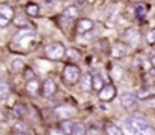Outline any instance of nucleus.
<instances>
[{"instance_id":"nucleus-1","label":"nucleus","mask_w":155,"mask_h":135,"mask_svg":"<svg viewBox=\"0 0 155 135\" xmlns=\"http://www.w3.org/2000/svg\"><path fill=\"white\" fill-rule=\"evenodd\" d=\"M124 129L130 135H155V131L151 128V125L137 116H130L124 119Z\"/></svg>"},{"instance_id":"nucleus-2","label":"nucleus","mask_w":155,"mask_h":135,"mask_svg":"<svg viewBox=\"0 0 155 135\" xmlns=\"http://www.w3.org/2000/svg\"><path fill=\"white\" fill-rule=\"evenodd\" d=\"M80 77H81V71L77 65H72V63L65 65L63 72H62V78L66 84H69V86L77 84L80 81Z\"/></svg>"},{"instance_id":"nucleus-3","label":"nucleus","mask_w":155,"mask_h":135,"mask_svg":"<svg viewBox=\"0 0 155 135\" xmlns=\"http://www.w3.org/2000/svg\"><path fill=\"white\" fill-rule=\"evenodd\" d=\"M45 54L51 60H62L66 54V48L60 42H53V44L45 47Z\"/></svg>"},{"instance_id":"nucleus-4","label":"nucleus","mask_w":155,"mask_h":135,"mask_svg":"<svg viewBox=\"0 0 155 135\" xmlns=\"http://www.w3.org/2000/svg\"><path fill=\"white\" fill-rule=\"evenodd\" d=\"M116 96V87L113 84H104V87L98 92V98L101 102H110Z\"/></svg>"},{"instance_id":"nucleus-5","label":"nucleus","mask_w":155,"mask_h":135,"mask_svg":"<svg viewBox=\"0 0 155 135\" xmlns=\"http://www.w3.org/2000/svg\"><path fill=\"white\" fill-rule=\"evenodd\" d=\"M41 90H42V95L45 98H50V96H53L56 93L57 86H56V83H54L53 78H45L44 83H42V86H41Z\"/></svg>"},{"instance_id":"nucleus-6","label":"nucleus","mask_w":155,"mask_h":135,"mask_svg":"<svg viewBox=\"0 0 155 135\" xmlns=\"http://www.w3.org/2000/svg\"><path fill=\"white\" fill-rule=\"evenodd\" d=\"M136 102H137V96L134 95V93H122L120 95V105L124 107V108H127V110H131L134 105H136Z\"/></svg>"},{"instance_id":"nucleus-7","label":"nucleus","mask_w":155,"mask_h":135,"mask_svg":"<svg viewBox=\"0 0 155 135\" xmlns=\"http://www.w3.org/2000/svg\"><path fill=\"white\" fill-rule=\"evenodd\" d=\"M94 29V21L89 20V18H81L77 21V26H75V30L77 33H87Z\"/></svg>"},{"instance_id":"nucleus-8","label":"nucleus","mask_w":155,"mask_h":135,"mask_svg":"<svg viewBox=\"0 0 155 135\" xmlns=\"http://www.w3.org/2000/svg\"><path fill=\"white\" fill-rule=\"evenodd\" d=\"M139 32L136 30V29H127L124 33H122V39L125 41V42H128V44H131V45H134V44H137L139 42Z\"/></svg>"},{"instance_id":"nucleus-9","label":"nucleus","mask_w":155,"mask_h":135,"mask_svg":"<svg viewBox=\"0 0 155 135\" xmlns=\"http://www.w3.org/2000/svg\"><path fill=\"white\" fill-rule=\"evenodd\" d=\"M92 80H94V75H91V74H83L81 77H80V89L83 90V92H91V90H94V86H92Z\"/></svg>"},{"instance_id":"nucleus-10","label":"nucleus","mask_w":155,"mask_h":135,"mask_svg":"<svg viewBox=\"0 0 155 135\" xmlns=\"http://www.w3.org/2000/svg\"><path fill=\"white\" fill-rule=\"evenodd\" d=\"M125 53H127V48H125V45H122L120 42L114 44L111 47V50H110V56L113 59H120V57L125 56Z\"/></svg>"},{"instance_id":"nucleus-11","label":"nucleus","mask_w":155,"mask_h":135,"mask_svg":"<svg viewBox=\"0 0 155 135\" xmlns=\"http://www.w3.org/2000/svg\"><path fill=\"white\" fill-rule=\"evenodd\" d=\"M0 15H2L3 18H6V20L12 21V20L15 18L14 8H12V6H9V5H6V3H2V5H0Z\"/></svg>"},{"instance_id":"nucleus-12","label":"nucleus","mask_w":155,"mask_h":135,"mask_svg":"<svg viewBox=\"0 0 155 135\" xmlns=\"http://www.w3.org/2000/svg\"><path fill=\"white\" fill-rule=\"evenodd\" d=\"M41 86H42V84H39L38 80H30V81L26 83V92L30 93V95H38Z\"/></svg>"},{"instance_id":"nucleus-13","label":"nucleus","mask_w":155,"mask_h":135,"mask_svg":"<svg viewBox=\"0 0 155 135\" xmlns=\"http://www.w3.org/2000/svg\"><path fill=\"white\" fill-rule=\"evenodd\" d=\"M14 24L20 29H27V27H32V24L29 23V20L26 18V15H15L14 18Z\"/></svg>"},{"instance_id":"nucleus-14","label":"nucleus","mask_w":155,"mask_h":135,"mask_svg":"<svg viewBox=\"0 0 155 135\" xmlns=\"http://www.w3.org/2000/svg\"><path fill=\"white\" fill-rule=\"evenodd\" d=\"M24 68H26V65H24V60L21 57H15L11 60V69L14 72H21V71H24Z\"/></svg>"},{"instance_id":"nucleus-15","label":"nucleus","mask_w":155,"mask_h":135,"mask_svg":"<svg viewBox=\"0 0 155 135\" xmlns=\"http://www.w3.org/2000/svg\"><path fill=\"white\" fill-rule=\"evenodd\" d=\"M24 114H26V105H23V104H15V105L12 107V116H14L15 119H23Z\"/></svg>"},{"instance_id":"nucleus-16","label":"nucleus","mask_w":155,"mask_h":135,"mask_svg":"<svg viewBox=\"0 0 155 135\" xmlns=\"http://www.w3.org/2000/svg\"><path fill=\"white\" fill-rule=\"evenodd\" d=\"M105 135H124V131L114 123H107L105 125Z\"/></svg>"},{"instance_id":"nucleus-17","label":"nucleus","mask_w":155,"mask_h":135,"mask_svg":"<svg viewBox=\"0 0 155 135\" xmlns=\"http://www.w3.org/2000/svg\"><path fill=\"white\" fill-rule=\"evenodd\" d=\"M59 128L62 129V132H63L65 135H71V132H72V128H74V122H71L69 119L62 120V122H60V125H59Z\"/></svg>"},{"instance_id":"nucleus-18","label":"nucleus","mask_w":155,"mask_h":135,"mask_svg":"<svg viewBox=\"0 0 155 135\" xmlns=\"http://www.w3.org/2000/svg\"><path fill=\"white\" fill-rule=\"evenodd\" d=\"M63 17L65 18H69V20H75L78 17V9L75 6H68L65 11H63Z\"/></svg>"},{"instance_id":"nucleus-19","label":"nucleus","mask_w":155,"mask_h":135,"mask_svg":"<svg viewBox=\"0 0 155 135\" xmlns=\"http://www.w3.org/2000/svg\"><path fill=\"white\" fill-rule=\"evenodd\" d=\"M134 12H136V17H137V18H143V17L146 15V12H148V5L139 3V5L134 8Z\"/></svg>"},{"instance_id":"nucleus-20","label":"nucleus","mask_w":155,"mask_h":135,"mask_svg":"<svg viewBox=\"0 0 155 135\" xmlns=\"http://www.w3.org/2000/svg\"><path fill=\"white\" fill-rule=\"evenodd\" d=\"M26 14H27L29 17H38V15H39V8H38V5L29 3V5L26 6Z\"/></svg>"},{"instance_id":"nucleus-21","label":"nucleus","mask_w":155,"mask_h":135,"mask_svg":"<svg viewBox=\"0 0 155 135\" xmlns=\"http://www.w3.org/2000/svg\"><path fill=\"white\" fill-rule=\"evenodd\" d=\"M71 135H86V128H84V125L80 123V122H74V128H72Z\"/></svg>"},{"instance_id":"nucleus-22","label":"nucleus","mask_w":155,"mask_h":135,"mask_svg":"<svg viewBox=\"0 0 155 135\" xmlns=\"http://www.w3.org/2000/svg\"><path fill=\"white\" fill-rule=\"evenodd\" d=\"M11 93V87L6 84V83H2L0 84V101H5Z\"/></svg>"},{"instance_id":"nucleus-23","label":"nucleus","mask_w":155,"mask_h":135,"mask_svg":"<svg viewBox=\"0 0 155 135\" xmlns=\"http://www.w3.org/2000/svg\"><path fill=\"white\" fill-rule=\"evenodd\" d=\"M92 86H94V90L100 92V90L104 87V81L100 75H94V80H92Z\"/></svg>"},{"instance_id":"nucleus-24","label":"nucleus","mask_w":155,"mask_h":135,"mask_svg":"<svg viewBox=\"0 0 155 135\" xmlns=\"http://www.w3.org/2000/svg\"><path fill=\"white\" fill-rule=\"evenodd\" d=\"M66 56H68L71 60H78V59H80V53H78V50H75V48L66 50Z\"/></svg>"},{"instance_id":"nucleus-25","label":"nucleus","mask_w":155,"mask_h":135,"mask_svg":"<svg viewBox=\"0 0 155 135\" xmlns=\"http://www.w3.org/2000/svg\"><path fill=\"white\" fill-rule=\"evenodd\" d=\"M155 90H149V89H145V90H139L137 92V98L139 99H145V98H148V96H151V95H154Z\"/></svg>"},{"instance_id":"nucleus-26","label":"nucleus","mask_w":155,"mask_h":135,"mask_svg":"<svg viewBox=\"0 0 155 135\" xmlns=\"http://www.w3.org/2000/svg\"><path fill=\"white\" fill-rule=\"evenodd\" d=\"M24 78L27 80V81H30V80H35V72L30 69V68H24Z\"/></svg>"},{"instance_id":"nucleus-27","label":"nucleus","mask_w":155,"mask_h":135,"mask_svg":"<svg viewBox=\"0 0 155 135\" xmlns=\"http://www.w3.org/2000/svg\"><path fill=\"white\" fill-rule=\"evenodd\" d=\"M146 41H148V44H155V29L152 30H149L148 32V35H146Z\"/></svg>"},{"instance_id":"nucleus-28","label":"nucleus","mask_w":155,"mask_h":135,"mask_svg":"<svg viewBox=\"0 0 155 135\" xmlns=\"http://www.w3.org/2000/svg\"><path fill=\"white\" fill-rule=\"evenodd\" d=\"M47 135H65V134L62 132V129H60L59 126H53V128H50V129H48Z\"/></svg>"},{"instance_id":"nucleus-29","label":"nucleus","mask_w":155,"mask_h":135,"mask_svg":"<svg viewBox=\"0 0 155 135\" xmlns=\"http://www.w3.org/2000/svg\"><path fill=\"white\" fill-rule=\"evenodd\" d=\"M86 135H101V131L97 126H91L86 129Z\"/></svg>"},{"instance_id":"nucleus-30","label":"nucleus","mask_w":155,"mask_h":135,"mask_svg":"<svg viewBox=\"0 0 155 135\" xmlns=\"http://www.w3.org/2000/svg\"><path fill=\"white\" fill-rule=\"evenodd\" d=\"M14 129H15V132H21V134H26V132H27V126H24V125H21V123H17Z\"/></svg>"},{"instance_id":"nucleus-31","label":"nucleus","mask_w":155,"mask_h":135,"mask_svg":"<svg viewBox=\"0 0 155 135\" xmlns=\"http://www.w3.org/2000/svg\"><path fill=\"white\" fill-rule=\"evenodd\" d=\"M9 23H11L9 20H6V18H3V17L0 15V27H2V29H3V27H8Z\"/></svg>"},{"instance_id":"nucleus-32","label":"nucleus","mask_w":155,"mask_h":135,"mask_svg":"<svg viewBox=\"0 0 155 135\" xmlns=\"http://www.w3.org/2000/svg\"><path fill=\"white\" fill-rule=\"evenodd\" d=\"M149 62H151V65L155 68V51H152V53L149 54Z\"/></svg>"},{"instance_id":"nucleus-33","label":"nucleus","mask_w":155,"mask_h":135,"mask_svg":"<svg viewBox=\"0 0 155 135\" xmlns=\"http://www.w3.org/2000/svg\"><path fill=\"white\" fill-rule=\"evenodd\" d=\"M86 0H74V3H77V5H83Z\"/></svg>"},{"instance_id":"nucleus-34","label":"nucleus","mask_w":155,"mask_h":135,"mask_svg":"<svg viewBox=\"0 0 155 135\" xmlns=\"http://www.w3.org/2000/svg\"><path fill=\"white\" fill-rule=\"evenodd\" d=\"M2 120H5V116H3V113L0 111V122H2Z\"/></svg>"},{"instance_id":"nucleus-35","label":"nucleus","mask_w":155,"mask_h":135,"mask_svg":"<svg viewBox=\"0 0 155 135\" xmlns=\"http://www.w3.org/2000/svg\"><path fill=\"white\" fill-rule=\"evenodd\" d=\"M151 75H152V77H154V78H155V68H154V69H152V71H151Z\"/></svg>"},{"instance_id":"nucleus-36","label":"nucleus","mask_w":155,"mask_h":135,"mask_svg":"<svg viewBox=\"0 0 155 135\" xmlns=\"http://www.w3.org/2000/svg\"><path fill=\"white\" fill-rule=\"evenodd\" d=\"M134 2H146V0H134Z\"/></svg>"}]
</instances>
